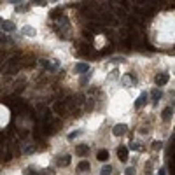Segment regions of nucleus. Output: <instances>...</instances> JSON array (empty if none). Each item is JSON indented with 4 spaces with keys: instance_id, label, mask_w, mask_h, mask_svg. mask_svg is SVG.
I'll use <instances>...</instances> for the list:
<instances>
[{
    "instance_id": "13",
    "label": "nucleus",
    "mask_w": 175,
    "mask_h": 175,
    "mask_svg": "<svg viewBox=\"0 0 175 175\" xmlns=\"http://www.w3.org/2000/svg\"><path fill=\"white\" fill-rule=\"evenodd\" d=\"M77 172H89V163H88V161H81L77 165Z\"/></svg>"
},
{
    "instance_id": "4",
    "label": "nucleus",
    "mask_w": 175,
    "mask_h": 175,
    "mask_svg": "<svg viewBox=\"0 0 175 175\" xmlns=\"http://www.w3.org/2000/svg\"><path fill=\"white\" fill-rule=\"evenodd\" d=\"M126 124H116V126H114V130H112V133L116 137H121V135H124V133H126Z\"/></svg>"
},
{
    "instance_id": "16",
    "label": "nucleus",
    "mask_w": 175,
    "mask_h": 175,
    "mask_svg": "<svg viewBox=\"0 0 175 175\" xmlns=\"http://www.w3.org/2000/svg\"><path fill=\"white\" fill-rule=\"evenodd\" d=\"M161 95H163V93L161 91H159V89H154V91H152V98H154V100H159V98H161Z\"/></svg>"
},
{
    "instance_id": "17",
    "label": "nucleus",
    "mask_w": 175,
    "mask_h": 175,
    "mask_svg": "<svg viewBox=\"0 0 175 175\" xmlns=\"http://www.w3.org/2000/svg\"><path fill=\"white\" fill-rule=\"evenodd\" d=\"M16 63H19V58H18V56L11 58V60H9V61H7V65H9V67H12V65H16Z\"/></svg>"
},
{
    "instance_id": "3",
    "label": "nucleus",
    "mask_w": 175,
    "mask_h": 175,
    "mask_svg": "<svg viewBox=\"0 0 175 175\" xmlns=\"http://www.w3.org/2000/svg\"><path fill=\"white\" fill-rule=\"evenodd\" d=\"M168 79H170L168 74H159V75H156L154 82H156V86H165V84L168 82Z\"/></svg>"
},
{
    "instance_id": "8",
    "label": "nucleus",
    "mask_w": 175,
    "mask_h": 175,
    "mask_svg": "<svg viewBox=\"0 0 175 175\" xmlns=\"http://www.w3.org/2000/svg\"><path fill=\"white\" fill-rule=\"evenodd\" d=\"M70 161H72V158H70V156H63L61 159H60V158L56 159V165L58 166H68Z\"/></svg>"
},
{
    "instance_id": "10",
    "label": "nucleus",
    "mask_w": 175,
    "mask_h": 175,
    "mask_svg": "<svg viewBox=\"0 0 175 175\" xmlns=\"http://www.w3.org/2000/svg\"><path fill=\"white\" fill-rule=\"evenodd\" d=\"M145 102H147V95H145V93H142V95L137 98V102H135V109H140V107H142Z\"/></svg>"
},
{
    "instance_id": "15",
    "label": "nucleus",
    "mask_w": 175,
    "mask_h": 175,
    "mask_svg": "<svg viewBox=\"0 0 175 175\" xmlns=\"http://www.w3.org/2000/svg\"><path fill=\"white\" fill-rule=\"evenodd\" d=\"M128 21H130L131 25H140V19L137 16H128Z\"/></svg>"
},
{
    "instance_id": "25",
    "label": "nucleus",
    "mask_w": 175,
    "mask_h": 175,
    "mask_svg": "<svg viewBox=\"0 0 175 175\" xmlns=\"http://www.w3.org/2000/svg\"><path fill=\"white\" fill-rule=\"evenodd\" d=\"M19 137H21V138H26V137H28V131H19Z\"/></svg>"
},
{
    "instance_id": "12",
    "label": "nucleus",
    "mask_w": 175,
    "mask_h": 175,
    "mask_svg": "<svg viewBox=\"0 0 175 175\" xmlns=\"http://www.w3.org/2000/svg\"><path fill=\"white\" fill-rule=\"evenodd\" d=\"M88 70H89L88 63H77V65H75V72H79V74H81V72H88Z\"/></svg>"
},
{
    "instance_id": "24",
    "label": "nucleus",
    "mask_w": 175,
    "mask_h": 175,
    "mask_svg": "<svg viewBox=\"0 0 175 175\" xmlns=\"http://www.w3.org/2000/svg\"><path fill=\"white\" fill-rule=\"evenodd\" d=\"M152 149H161V142H152Z\"/></svg>"
},
{
    "instance_id": "9",
    "label": "nucleus",
    "mask_w": 175,
    "mask_h": 175,
    "mask_svg": "<svg viewBox=\"0 0 175 175\" xmlns=\"http://www.w3.org/2000/svg\"><path fill=\"white\" fill-rule=\"evenodd\" d=\"M172 114H173V109H172V107H166V109L161 112V118H163V121H170Z\"/></svg>"
},
{
    "instance_id": "5",
    "label": "nucleus",
    "mask_w": 175,
    "mask_h": 175,
    "mask_svg": "<svg viewBox=\"0 0 175 175\" xmlns=\"http://www.w3.org/2000/svg\"><path fill=\"white\" fill-rule=\"evenodd\" d=\"M118 156L121 161H126L128 159V147H124V145H121V147L118 149Z\"/></svg>"
},
{
    "instance_id": "14",
    "label": "nucleus",
    "mask_w": 175,
    "mask_h": 175,
    "mask_svg": "<svg viewBox=\"0 0 175 175\" xmlns=\"http://www.w3.org/2000/svg\"><path fill=\"white\" fill-rule=\"evenodd\" d=\"M23 33L28 35V37H30V35L33 37V35H35V28H32V26H25V28H23Z\"/></svg>"
},
{
    "instance_id": "19",
    "label": "nucleus",
    "mask_w": 175,
    "mask_h": 175,
    "mask_svg": "<svg viewBox=\"0 0 175 175\" xmlns=\"http://www.w3.org/2000/svg\"><path fill=\"white\" fill-rule=\"evenodd\" d=\"M124 175H135V168H133V166L126 168V170H124Z\"/></svg>"
},
{
    "instance_id": "20",
    "label": "nucleus",
    "mask_w": 175,
    "mask_h": 175,
    "mask_svg": "<svg viewBox=\"0 0 175 175\" xmlns=\"http://www.w3.org/2000/svg\"><path fill=\"white\" fill-rule=\"evenodd\" d=\"M25 175H39V173H37L35 170H32V168H26V170H25Z\"/></svg>"
},
{
    "instance_id": "26",
    "label": "nucleus",
    "mask_w": 175,
    "mask_h": 175,
    "mask_svg": "<svg viewBox=\"0 0 175 175\" xmlns=\"http://www.w3.org/2000/svg\"><path fill=\"white\" fill-rule=\"evenodd\" d=\"M159 175H166V170H165V168H159Z\"/></svg>"
},
{
    "instance_id": "6",
    "label": "nucleus",
    "mask_w": 175,
    "mask_h": 175,
    "mask_svg": "<svg viewBox=\"0 0 175 175\" xmlns=\"http://www.w3.org/2000/svg\"><path fill=\"white\" fill-rule=\"evenodd\" d=\"M88 151H89V147H88V145H84V144H81V145H77V147H75V154H77V156H86Z\"/></svg>"
},
{
    "instance_id": "1",
    "label": "nucleus",
    "mask_w": 175,
    "mask_h": 175,
    "mask_svg": "<svg viewBox=\"0 0 175 175\" xmlns=\"http://www.w3.org/2000/svg\"><path fill=\"white\" fill-rule=\"evenodd\" d=\"M100 23H103V25H114L116 19H114V16L110 12H102L100 14Z\"/></svg>"
},
{
    "instance_id": "2",
    "label": "nucleus",
    "mask_w": 175,
    "mask_h": 175,
    "mask_svg": "<svg viewBox=\"0 0 175 175\" xmlns=\"http://www.w3.org/2000/svg\"><path fill=\"white\" fill-rule=\"evenodd\" d=\"M52 109H54V112H56V114L65 116V114H67V102H56Z\"/></svg>"
},
{
    "instance_id": "11",
    "label": "nucleus",
    "mask_w": 175,
    "mask_h": 175,
    "mask_svg": "<svg viewBox=\"0 0 175 175\" xmlns=\"http://www.w3.org/2000/svg\"><path fill=\"white\" fill-rule=\"evenodd\" d=\"M14 28H16V26H14L12 21H4L2 23V30L4 32H14Z\"/></svg>"
},
{
    "instance_id": "18",
    "label": "nucleus",
    "mask_w": 175,
    "mask_h": 175,
    "mask_svg": "<svg viewBox=\"0 0 175 175\" xmlns=\"http://www.w3.org/2000/svg\"><path fill=\"white\" fill-rule=\"evenodd\" d=\"M110 172H112L110 166H103V168H102V175H110Z\"/></svg>"
},
{
    "instance_id": "22",
    "label": "nucleus",
    "mask_w": 175,
    "mask_h": 175,
    "mask_svg": "<svg viewBox=\"0 0 175 175\" xmlns=\"http://www.w3.org/2000/svg\"><path fill=\"white\" fill-rule=\"evenodd\" d=\"M77 135H81V131H74V133H70V135H68V140H74Z\"/></svg>"
},
{
    "instance_id": "23",
    "label": "nucleus",
    "mask_w": 175,
    "mask_h": 175,
    "mask_svg": "<svg viewBox=\"0 0 175 175\" xmlns=\"http://www.w3.org/2000/svg\"><path fill=\"white\" fill-rule=\"evenodd\" d=\"M88 81H89V74H88V75H82V79H81V84H86Z\"/></svg>"
},
{
    "instance_id": "7",
    "label": "nucleus",
    "mask_w": 175,
    "mask_h": 175,
    "mask_svg": "<svg viewBox=\"0 0 175 175\" xmlns=\"http://www.w3.org/2000/svg\"><path fill=\"white\" fill-rule=\"evenodd\" d=\"M96 159H98V161H107V159H109V151H105V149L98 151V152H96Z\"/></svg>"
},
{
    "instance_id": "21",
    "label": "nucleus",
    "mask_w": 175,
    "mask_h": 175,
    "mask_svg": "<svg viewBox=\"0 0 175 175\" xmlns=\"http://www.w3.org/2000/svg\"><path fill=\"white\" fill-rule=\"evenodd\" d=\"M116 12H118V16H121V18H124V16H126V12H124V9H116Z\"/></svg>"
}]
</instances>
